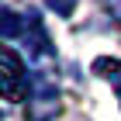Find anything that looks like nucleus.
I'll return each instance as SVG.
<instances>
[{"mask_svg":"<svg viewBox=\"0 0 121 121\" xmlns=\"http://www.w3.org/2000/svg\"><path fill=\"white\" fill-rule=\"evenodd\" d=\"M21 80H24V66H21L14 48H4V93L7 100H21Z\"/></svg>","mask_w":121,"mask_h":121,"instance_id":"nucleus-1","label":"nucleus"},{"mask_svg":"<svg viewBox=\"0 0 121 121\" xmlns=\"http://www.w3.org/2000/svg\"><path fill=\"white\" fill-rule=\"evenodd\" d=\"M48 4H52V7H56L59 14H69V10H73V4H76V0H48Z\"/></svg>","mask_w":121,"mask_h":121,"instance_id":"nucleus-2","label":"nucleus"}]
</instances>
